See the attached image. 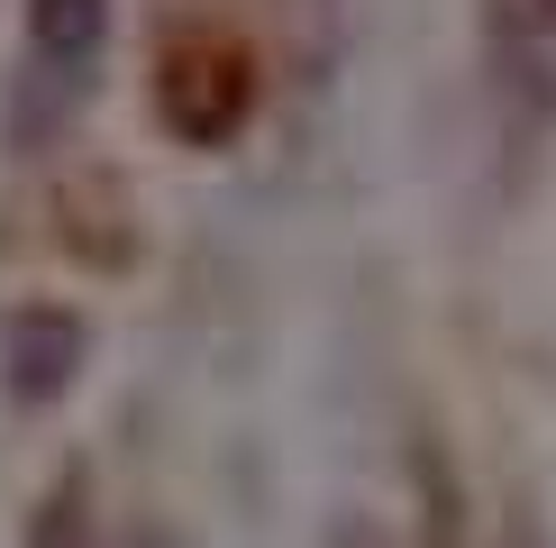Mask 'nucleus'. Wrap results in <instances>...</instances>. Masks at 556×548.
I'll return each mask as SVG.
<instances>
[{
    "instance_id": "obj_1",
    "label": "nucleus",
    "mask_w": 556,
    "mask_h": 548,
    "mask_svg": "<svg viewBox=\"0 0 556 548\" xmlns=\"http://www.w3.org/2000/svg\"><path fill=\"white\" fill-rule=\"evenodd\" d=\"M155 101H165L174 137H192V147H211L247 120V64L228 55V46H182V55L155 74Z\"/></svg>"
},
{
    "instance_id": "obj_2",
    "label": "nucleus",
    "mask_w": 556,
    "mask_h": 548,
    "mask_svg": "<svg viewBox=\"0 0 556 548\" xmlns=\"http://www.w3.org/2000/svg\"><path fill=\"white\" fill-rule=\"evenodd\" d=\"M110 37V0H28V55L55 91H83Z\"/></svg>"
},
{
    "instance_id": "obj_3",
    "label": "nucleus",
    "mask_w": 556,
    "mask_h": 548,
    "mask_svg": "<svg viewBox=\"0 0 556 548\" xmlns=\"http://www.w3.org/2000/svg\"><path fill=\"white\" fill-rule=\"evenodd\" d=\"M74 357H83V329L74 320H18L10 329V394L18 402H46V394H64L74 384Z\"/></svg>"
}]
</instances>
